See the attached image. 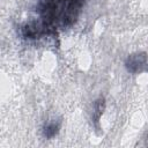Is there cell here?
Returning a JSON list of instances; mask_svg holds the SVG:
<instances>
[{"instance_id":"6da1fadb","label":"cell","mask_w":148,"mask_h":148,"mask_svg":"<svg viewBox=\"0 0 148 148\" xmlns=\"http://www.w3.org/2000/svg\"><path fill=\"white\" fill-rule=\"evenodd\" d=\"M82 0H43L39 5L42 28L45 30L66 28L77 17Z\"/></svg>"},{"instance_id":"7a4b0ae2","label":"cell","mask_w":148,"mask_h":148,"mask_svg":"<svg viewBox=\"0 0 148 148\" xmlns=\"http://www.w3.org/2000/svg\"><path fill=\"white\" fill-rule=\"evenodd\" d=\"M46 128H47V130H46V135H47V136H52L53 134H56V131H57V126H56L54 124H52V125H49Z\"/></svg>"}]
</instances>
